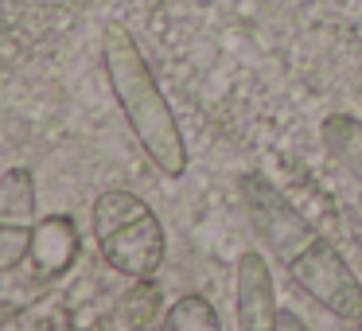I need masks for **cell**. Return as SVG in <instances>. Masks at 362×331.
Instances as JSON below:
<instances>
[{
    "mask_svg": "<svg viewBox=\"0 0 362 331\" xmlns=\"http://www.w3.org/2000/svg\"><path fill=\"white\" fill-rule=\"evenodd\" d=\"M238 199L250 219V230L269 250V257L288 273V281L339 323H358L362 281L343 253L292 207V199L253 168L238 175Z\"/></svg>",
    "mask_w": 362,
    "mask_h": 331,
    "instance_id": "obj_1",
    "label": "cell"
},
{
    "mask_svg": "<svg viewBox=\"0 0 362 331\" xmlns=\"http://www.w3.org/2000/svg\"><path fill=\"white\" fill-rule=\"evenodd\" d=\"M102 71L113 90V102L125 113V125L144 149V156L168 180H180L187 172L191 156H187V141L180 133V121H175V110L168 102V94L160 90L156 71L148 66L136 35L117 20H105L102 28Z\"/></svg>",
    "mask_w": 362,
    "mask_h": 331,
    "instance_id": "obj_2",
    "label": "cell"
},
{
    "mask_svg": "<svg viewBox=\"0 0 362 331\" xmlns=\"http://www.w3.org/2000/svg\"><path fill=\"white\" fill-rule=\"evenodd\" d=\"M90 230L102 261L121 277L144 281L164 265L168 230L160 214L129 187H105L90 207Z\"/></svg>",
    "mask_w": 362,
    "mask_h": 331,
    "instance_id": "obj_3",
    "label": "cell"
},
{
    "mask_svg": "<svg viewBox=\"0 0 362 331\" xmlns=\"http://www.w3.org/2000/svg\"><path fill=\"white\" fill-rule=\"evenodd\" d=\"M35 222V175L28 168H8L0 175V269L28 261Z\"/></svg>",
    "mask_w": 362,
    "mask_h": 331,
    "instance_id": "obj_4",
    "label": "cell"
},
{
    "mask_svg": "<svg viewBox=\"0 0 362 331\" xmlns=\"http://www.w3.org/2000/svg\"><path fill=\"white\" fill-rule=\"evenodd\" d=\"M234 312L242 331H276V284L261 250H242L234 261Z\"/></svg>",
    "mask_w": 362,
    "mask_h": 331,
    "instance_id": "obj_5",
    "label": "cell"
},
{
    "mask_svg": "<svg viewBox=\"0 0 362 331\" xmlns=\"http://www.w3.org/2000/svg\"><path fill=\"white\" fill-rule=\"evenodd\" d=\"M78 250H82V238H78L74 219H66V214H47V219L35 222L28 261L35 265L40 277H63L66 269L78 261Z\"/></svg>",
    "mask_w": 362,
    "mask_h": 331,
    "instance_id": "obj_6",
    "label": "cell"
},
{
    "mask_svg": "<svg viewBox=\"0 0 362 331\" xmlns=\"http://www.w3.org/2000/svg\"><path fill=\"white\" fill-rule=\"evenodd\" d=\"M320 141H323V152L351 180L362 183V117H354V113H327L320 121Z\"/></svg>",
    "mask_w": 362,
    "mask_h": 331,
    "instance_id": "obj_7",
    "label": "cell"
},
{
    "mask_svg": "<svg viewBox=\"0 0 362 331\" xmlns=\"http://www.w3.org/2000/svg\"><path fill=\"white\" fill-rule=\"evenodd\" d=\"M164 323L172 331H222V320L214 312V304L206 296H199V292H183L164 312Z\"/></svg>",
    "mask_w": 362,
    "mask_h": 331,
    "instance_id": "obj_8",
    "label": "cell"
},
{
    "mask_svg": "<svg viewBox=\"0 0 362 331\" xmlns=\"http://www.w3.org/2000/svg\"><path fill=\"white\" fill-rule=\"evenodd\" d=\"M276 327L281 331H304V320L292 315V312H276Z\"/></svg>",
    "mask_w": 362,
    "mask_h": 331,
    "instance_id": "obj_9",
    "label": "cell"
},
{
    "mask_svg": "<svg viewBox=\"0 0 362 331\" xmlns=\"http://www.w3.org/2000/svg\"><path fill=\"white\" fill-rule=\"evenodd\" d=\"M354 327H362V320H358V323H354Z\"/></svg>",
    "mask_w": 362,
    "mask_h": 331,
    "instance_id": "obj_10",
    "label": "cell"
}]
</instances>
